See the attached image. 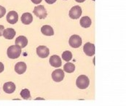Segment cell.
<instances>
[{"mask_svg":"<svg viewBox=\"0 0 126 106\" xmlns=\"http://www.w3.org/2000/svg\"><path fill=\"white\" fill-rule=\"evenodd\" d=\"M83 51L88 56H93L95 54V45L90 42L86 43L83 47Z\"/></svg>","mask_w":126,"mask_h":106,"instance_id":"ba28073f","label":"cell"},{"mask_svg":"<svg viewBox=\"0 0 126 106\" xmlns=\"http://www.w3.org/2000/svg\"><path fill=\"white\" fill-rule=\"evenodd\" d=\"M52 79L55 82L62 81L64 79V72L63 70L57 69L52 73Z\"/></svg>","mask_w":126,"mask_h":106,"instance_id":"8992f818","label":"cell"},{"mask_svg":"<svg viewBox=\"0 0 126 106\" xmlns=\"http://www.w3.org/2000/svg\"><path fill=\"white\" fill-rule=\"evenodd\" d=\"M4 30V26L2 25H0V36H2V34H3V31Z\"/></svg>","mask_w":126,"mask_h":106,"instance_id":"7402d4cb","label":"cell"},{"mask_svg":"<svg viewBox=\"0 0 126 106\" xmlns=\"http://www.w3.org/2000/svg\"><path fill=\"white\" fill-rule=\"evenodd\" d=\"M34 13L39 19H45L47 15V12L45 7L42 5H39L35 7L34 10Z\"/></svg>","mask_w":126,"mask_h":106,"instance_id":"3957f363","label":"cell"},{"mask_svg":"<svg viewBox=\"0 0 126 106\" xmlns=\"http://www.w3.org/2000/svg\"><path fill=\"white\" fill-rule=\"evenodd\" d=\"M93 1H95V0H93Z\"/></svg>","mask_w":126,"mask_h":106,"instance_id":"4316f807","label":"cell"},{"mask_svg":"<svg viewBox=\"0 0 126 106\" xmlns=\"http://www.w3.org/2000/svg\"><path fill=\"white\" fill-rule=\"evenodd\" d=\"M15 42H16V45L20 47V48H24L28 44V39L24 36H20L18 38H16Z\"/></svg>","mask_w":126,"mask_h":106,"instance_id":"8fae6325","label":"cell"},{"mask_svg":"<svg viewBox=\"0 0 126 106\" xmlns=\"http://www.w3.org/2000/svg\"><path fill=\"white\" fill-rule=\"evenodd\" d=\"M91 19L88 16H85L80 19V25L83 28H89L91 26Z\"/></svg>","mask_w":126,"mask_h":106,"instance_id":"e0dca14e","label":"cell"},{"mask_svg":"<svg viewBox=\"0 0 126 106\" xmlns=\"http://www.w3.org/2000/svg\"><path fill=\"white\" fill-rule=\"evenodd\" d=\"M50 64L55 68H58L61 67L62 65V61L61 59L60 58L59 56L58 55H53L50 58Z\"/></svg>","mask_w":126,"mask_h":106,"instance_id":"30bf717a","label":"cell"},{"mask_svg":"<svg viewBox=\"0 0 126 106\" xmlns=\"http://www.w3.org/2000/svg\"><path fill=\"white\" fill-rule=\"evenodd\" d=\"M69 43L73 48H78L82 45V39L79 36L72 35L69 39Z\"/></svg>","mask_w":126,"mask_h":106,"instance_id":"277c9868","label":"cell"},{"mask_svg":"<svg viewBox=\"0 0 126 106\" xmlns=\"http://www.w3.org/2000/svg\"><path fill=\"white\" fill-rule=\"evenodd\" d=\"M45 1L47 3V4H52L55 3L56 1V0H45Z\"/></svg>","mask_w":126,"mask_h":106,"instance_id":"603a6c76","label":"cell"},{"mask_svg":"<svg viewBox=\"0 0 126 106\" xmlns=\"http://www.w3.org/2000/svg\"><path fill=\"white\" fill-rule=\"evenodd\" d=\"M36 54L41 58H46L50 54V50L45 46H39L36 48Z\"/></svg>","mask_w":126,"mask_h":106,"instance_id":"52a82bcc","label":"cell"},{"mask_svg":"<svg viewBox=\"0 0 126 106\" xmlns=\"http://www.w3.org/2000/svg\"><path fill=\"white\" fill-rule=\"evenodd\" d=\"M4 67L3 63L0 62V73H1L2 71H4Z\"/></svg>","mask_w":126,"mask_h":106,"instance_id":"cb8c5ba5","label":"cell"},{"mask_svg":"<svg viewBox=\"0 0 126 106\" xmlns=\"http://www.w3.org/2000/svg\"><path fill=\"white\" fill-rule=\"evenodd\" d=\"M20 96L22 97V98L25 99V100H29L31 97V94H30V91L27 89H24L20 92Z\"/></svg>","mask_w":126,"mask_h":106,"instance_id":"d6986e66","label":"cell"},{"mask_svg":"<svg viewBox=\"0 0 126 106\" xmlns=\"http://www.w3.org/2000/svg\"><path fill=\"white\" fill-rule=\"evenodd\" d=\"M6 13V9L2 7V6H0V18H2Z\"/></svg>","mask_w":126,"mask_h":106,"instance_id":"44dd1931","label":"cell"},{"mask_svg":"<svg viewBox=\"0 0 126 106\" xmlns=\"http://www.w3.org/2000/svg\"><path fill=\"white\" fill-rule=\"evenodd\" d=\"M82 9L79 6H74L69 11V17L72 19H78L82 15Z\"/></svg>","mask_w":126,"mask_h":106,"instance_id":"5b68a950","label":"cell"},{"mask_svg":"<svg viewBox=\"0 0 126 106\" xmlns=\"http://www.w3.org/2000/svg\"><path fill=\"white\" fill-rule=\"evenodd\" d=\"M76 1H77V2H79V3H82V2H84L85 0H75Z\"/></svg>","mask_w":126,"mask_h":106,"instance_id":"484cf974","label":"cell"},{"mask_svg":"<svg viewBox=\"0 0 126 106\" xmlns=\"http://www.w3.org/2000/svg\"><path fill=\"white\" fill-rule=\"evenodd\" d=\"M7 56L10 59H16L18 58L21 54V48L17 45L10 46L7 49Z\"/></svg>","mask_w":126,"mask_h":106,"instance_id":"7a4b0ae2","label":"cell"},{"mask_svg":"<svg viewBox=\"0 0 126 106\" xmlns=\"http://www.w3.org/2000/svg\"><path fill=\"white\" fill-rule=\"evenodd\" d=\"M15 71L18 74H23L26 71V64L24 62L17 63L15 66Z\"/></svg>","mask_w":126,"mask_h":106,"instance_id":"5bb4252c","label":"cell"},{"mask_svg":"<svg viewBox=\"0 0 126 106\" xmlns=\"http://www.w3.org/2000/svg\"><path fill=\"white\" fill-rule=\"evenodd\" d=\"M62 58L66 61V62H69L72 58V53L70 51H65L62 54Z\"/></svg>","mask_w":126,"mask_h":106,"instance_id":"ffe728a7","label":"cell"},{"mask_svg":"<svg viewBox=\"0 0 126 106\" xmlns=\"http://www.w3.org/2000/svg\"><path fill=\"white\" fill-rule=\"evenodd\" d=\"M20 18H21L22 23L25 25H29V24L32 23V22L33 21V17H32V14L29 13H23Z\"/></svg>","mask_w":126,"mask_h":106,"instance_id":"9a60e30c","label":"cell"},{"mask_svg":"<svg viewBox=\"0 0 126 106\" xmlns=\"http://www.w3.org/2000/svg\"><path fill=\"white\" fill-rule=\"evenodd\" d=\"M42 33L45 36H53L54 35V31L53 28L50 26L45 25L41 28Z\"/></svg>","mask_w":126,"mask_h":106,"instance_id":"2e32d148","label":"cell"},{"mask_svg":"<svg viewBox=\"0 0 126 106\" xmlns=\"http://www.w3.org/2000/svg\"><path fill=\"white\" fill-rule=\"evenodd\" d=\"M18 14L16 11H10L7 15V21L10 24H15L18 22Z\"/></svg>","mask_w":126,"mask_h":106,"instance_id":"9c48e42d","label":"cell"},{"mask_svg":"<svg viewBox=\"0 0 126 106\" xmlns=\"http://www.w3.org/2000/svg\"><path fill=\"white\" fill-rule=\"evenodd\" d=\"M42 0H32V1L34 3V4H39V3H41V1H42Z\"/></svg>","mask_w":126,"mask_h":106,"instance_id":"d4e9b609","label":"cell"},{"mask_svg":"<svg viewBox=\"0 0 126 106\" xmlns=\"http://www.w3.org/2000/svg\"><path fill=\"white\" fill-rule=\"evenodd\" d=\"M16 31L12 28H8L3 31L2 36L7 39H13L16 36Z\"/></svg>","mask_w":126,"mask_h":106,"instance_id":"7c38bea8","label":"cell"},{"mask_svg":"<svg viewBox=\"0 0 126 106\" xmlns=\"http://www.w3.org/2000/svg\"><path fill=\"white\" fill-rule=\"evenodd\" d=\"M74 70H75V66L72 63H67L63 66V71L66 73H73Z\"/></svg>","mask_w":126,"mask_h":106,"instance_id":"ac0fdd59","label":"cell"},{"mask_svg":"<svg viewBox=\"0 0 126 106\" xmlns=\"http://www.w3.org/2000/svg\"><path fill=\"white\" fill-rule=\"evenodd\" d=\"M3 90L4 92L7 94H11L13 93L16 90V85L13 82H7L4 84L3 86Z\"/></svg>","mask_w":126,"mask_h":106,"instance_id":"4fadbf2b","label":"cell"},{"mask_svg":"<svg viewBox=\"0 0 126 106\" xmlns=\"http://www.w3.org/2000/svg\"><path fill=\"white\" fill-rule=\"evenodd\" d=\"M89 84H90V80L87 76L81 75L77 79L76 85L80 89H85L88 88Z\"/></svg>","mask_w":126,"mask_h":106,"instance_id":"6da1fadb","label":"cell"}]
</instances>
